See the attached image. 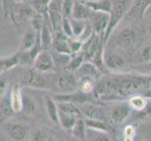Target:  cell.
<instances>
[{"mask_svg":"<svg viewBox=\"0 0 151 141\" xmlns=\"http://www.w3.org/2000/svg\"><path fill=\"white\" fill-rule=\"evenodd\" d=\"M133 0H112V9L110 13V21L104 34V43L109 41L112 31L124 18L131 7Z\"/></svg>","mask_w":151,"mask_h":141,"instance_id":"1","label":"cell"},{"mask_svg":"<svg viewBox=\"0 0 151 141\" xmlns=\"http://www.w3.org/2000/svg\"><path fill=\"white\" fill-rule=\"evenodd\" d=\"M2 129L12 141H25L30 134L29 128L27 125L13 120L5 121Z\"/></svg>","mask_w":151,"mask_h":141,"instance_id":"2","label":"cell"},{"mask_svg":"<svg viewBox=\"0 0 151 141\" xmlns=\"http://www.w3.org/2000/svg\"><path fill=\"white\" fill-rule=\"evenodd\" d=\"M57 87L60 89V94H68L78 91V79L76 73L65 70L61 73L56 80Z\"/></svg>","mask_w":151,"mask_h":141,"instance_id":"3","label":"cell"},{"mask_svg":"<svg viewBox=\"0 0 151 141\" xmlns=\"http://www.w3.org/2000/svg\"><path fill=\"white\" fill-rule=\"evenodd\" d=\"M49 73H39L35 70H27L24 77V82L28 88L46 89L50 85Z\"/></svg>","mask_w":151,"mask_h":141,"instance_id":"4","label":"cell"},{"mask_svg":"<svg viewBox=\"0 0 151 141\" xmlns=\"http://www.w3.org/2000/svg\"><path fill=\"white\" fill-rule=\"evenodd\" d=\"M33 68L35 70L39 73H51L55 69L53 56L48 50L42 49L38 53L34 63H33Z\"/></svg>","mask_w":151,"mask_h":141,"instance_id":"5","label":"cell"},{"mask_svg":"<svg viewBox=\"0 0 151 141\" xmlns=\"http://www.w3.org/2000/svg\"><path fill=\"white\" fill-rule=\"evenodd\" d=\"M109 21H110V14L96 11H92L91 16L88 20L94 34L103 37L108 27Z\"/></svg>","mask_w":151,"mask_h":141,"instance_id":"6","label":"cell"},{"mask_svg":"<svg viewBox=\"0 0 151 141\" xmlns=\"http://www.w3.org/2000/svg\"><path fill=\"white\" fill-rule=\"evenodd\" d=\"M61 2L63 0H52L47 9V17H48L51 27L55 32L61 30V22H63Z\"/></svg>","mask_w":151,"mask_h":141,"instance_id":"7","label":"cell"},{"mask_svg":"<svg viewBox=\"0 0 151 141\" xmlns=\"http://www.w3.org/2000/svg\"><path fill=\"white\" fill-rule=\"evenodd\" d=\"M56 102H70L75 105H83L85 103L93 102V97L91 94H85L81 91H76L68 94L55 93L52 95Z\"/></svg>","mask_w":151,"mask_h":141,"instance_id":"8","label":"cell"},{"mask_svg":"<svg viewBox=\"0 0 151 141\" xmlns=\"http://www.w3.org/2000/svg\"><path fill=\"white\" fill-rule=\"evenodd\" d=\"M131 108L127 103H118L112 106L111 110V120L114 124H121L129 118L131 114Z\"/></svg>","mask_w":151,"mask_h":141,"instance_id":"9","label":"cell"},{"mask_svg":"<svg viewBox=\"0 0 151 141\" xmlns=\"http://www.w3.org/2000/svg\"><path fill=\"white\" fill-rule=\"evenodd\" d=\"M150 6L151 0H133L125 17H127L130 20H142Z\"/></svg>","mask_w":151,"mask_h":141,"instance_id":"10","label":"cell"},{"mask_svg":"<svg viewBox=\"0 0 151 141\" xmlns=\"http://www.w3.org/2000/svg\"><path fill=\"white\" fill-rule=\"evenodd\" d=\"M104 64L108 70L118 73L125 68L126 62L120 55L113 52H104Z\"/></svg>","mask_w":151,"mask_h":141,"instance_id":"11","label":"cell"},{"mask_svg":"<svg viewBox=\"0 0 151 141\" xmlns=\"http://www.w3.org/2000/svg\"><path fill=\"white\" fill-rule=\"evenodd\" d=\"M9 102L13 113H19L23 110V92L19 84H14L9 93Z\"/></svg>","mask_w":151,"mask_h":141,"instance_id":"12","label":"cell"},{"mask_svg":"<svg viewBox=\"0 0 151 141\" xmlns=\"http://www.w3.org/2000/svg\"><path fill=\"white\" fill-rule=\"evenodd\" d=\"M76 75L80 78H91V79H99L100 78L101 70H99L96 65L91 61H85L82 65L76 70Z\"/></svg>","mask_w":151,"mask_h":141,"instance_id":"13","label":"cell"},{"mask_svg":"<svg viewBox=\"0 0 151 141\" xmlns=\"http://www.w3.org/2000/svg\"><path fill=\"white\" fill-rule=\"evenodd\" d=\"M83 107L81 109L82 115L87 118V119H93V120H105V113H104L103 108L93 103V102H88L81 105Z\"/></svg>","mask_w":151,"mask_h":141,"instance_id":"14","label":"cell"},{"mask_svg":"<svg viewBox=\"0 0 151 141\" xmlns=\"http://www.w3.org/2000/svg\"><path fill=\"white\" fill-rule=\"evenodd\" d=\"M38 41H39V33H37L35 30L30 28L23 34L18 52H26L31 50L38 43Z\"/></svg>","mask_w":151,"mask_h":141,"instance_id":"15","label":"cell"},{"mask_svg":"<svg viewBox=\"0 0 151 141\" xmlns=\"http://www.w3.org/2000/svg\"><path fill=\"white\" fill-rule=\"evenodd\" d=\"M52 47L55 52L60 54H67L71 55V50L68 44V38L66 37L61 30L56 31L52 42Z\"/></svg>","mask_w":151,"mask_h":141,"instance_id":"16","label":"cell"},{"mask_svg":"<svg viewBox=\"0 0 151 141\" xmlns=\"http://www.w3.org/2000/svg\"><path fill=\"white\" fill-rule=\"evenodd\" d=\"M136 41V32L132 27H124L117 36V44L122 48H129Z\"/></svg>","mask_w":151,"mask_h":141,"instance_id":"17","label":"cell"},{"mask_svg":"<svg viewBox=\"0 0 151 141\" xmlns=\"http://www.w3.org/2000/svg\"><path fill=\"white\" fill-rule=\"evenodd\" d=\"M45 105L47 116H48L49 120L55 124L59 125V108H58V103L54 100V98L52 95H45Z\"/></svg>","mask_w":151,"mask_h":141,"instance_id":"18","label":"cell"},{"mask_svg":"<svg viewBox=\"0 0 151 141\" xmlns=\"http://www.w3.org/2000/svg\"><path fill=\"white\" fill-rule=\"evenodd\" d=\"M42 50L40 41H38V43L33 47L31 50H28L26 52H18L19 54V65L24 66H33L35 58L38 55V53Z\"/></svg>","mask_w":151,"mask_h":141,"instance_id":"19","label":"cell"},{"mask_svg":"<svg viewBox=\"0 0 151 141\" xmlns=\"http://www.w3.org/2000/svg\"><path fill=\"white\" fill-rule=\"evenodd\" d=\"M91 14H92V11L86 5L78 1V0H75L71 18L80 21H88Z\"/></svg>","mask_w":151,"mask_h":141,"instance_id":"20","label":"cell"},{"mask_svg":"<svg viewBox=\"0 0 151 141\" xmlns=\"http://www.w3.org/2000/svg\"><path fill=\"white\" fill-rule=\"evenodd\" d=\"M91 9L92 11L103 12L110 14L112 9V0H94L83 3Z\"/></svg>","mask_w":151,"mask_h":141,"instance_id":"21","label":"cell"},{"mask_svg":"<svg viewBox=\"0 0 151 141\" xmlns=\"http://www.w3.org/2000/svg\"><path fill=\"white\" fill-rule=\"evenodd\" d=\"M127 105H129L131 110L137 112H144L148 105V99H146L141 94H135L129 97Z\"/></svg>","mask_w":151,"mask_h":141,"instance_id":"22","label":"cell"},{"mask_svg":"<svg viewBox=\"0 0 151 141\" xmlns=\"http://www.w3.org/2000/svg\"><path fill=\"white\" fill-rule=\"evenodd\" d=\"M53 38L54 35L50 29V26L45 23V26L41 29V31L39 32V41H40L41 48L44 50H48L50 47H52Z\"/></svg>","mask_w":151,"mask_h":141,"instance_id":"23","label":"cell"},{"mask_svg":"<svg viewBox=\"0 0 151 141\" xmlns=\"http://www.w3.org/2000/svg\"><path fill=\"white\" fill-rule=\"evenodd\" d=\"M19 65V54L18 52L8 56L0 58V76L7 70Z\"/></svg>","mask_w":151,"mask_h":141,"instance_id":"24","label":"cell"},{"mask_svg":"<svg viewBox=\"0 0 151 141\" xmlns=\"http://www.w3.org/2000/svg\"><path fill=\"white\" fill-rule=\"evenodd\" d=\"M59 112L64 114L72 115L77 118H82V112L78 105H75L70 102H57Z\"/></svg>","mask_w":151,"mask_h":141,"instance_id":"25","label":"cell"},{"mask_svg":"<svg viewBox=\"0 0 151 141\" xmlns=\"http://www.w3.org/2000/svg\"><path fill=\"white\" fill-rule=\"evenodd\" d=\"M87 127L85 124V120L82 118H78L76 121L74 127L71 130L74 137L78 139L79 141H86L87 139V134H86Z\"/></svg>","mask_w":151,"mask_h":141,"instance_id":"26","label":"cell"},{"mask_svg":"<svg viewBox=\"0 0 151 141\" xmlns=\"http://www.w3.org/2000/svg\"><path fill=\"white\" fill-rule=\"evenodd\" d=\"M70 24L72 27V32L74 38L81 39L88 28V21H80L76 19L70 18Z\"/></svg>","mask_w":151,"mask_h":141,"instance_id":"27","label":"cell"},{"mask_svg":"<svg viewBox=\"0 0 151 141\" xmlns=\"http://www.w3.org/2000/svg\"><path fill=\"white\" fill-rule=\"evenodd\" d=\"M84 120L87 129H91L94 132H103V133H108L109 132V126L105 120L87 119V118H85Z\"/></svg>","mask_w":151,"mask_h":141,"instance_id":"28","label":"cell"},{"mask_svg":"<svg viewBox=\"0 0 151 141\" xmlns=\"http://www.w3.org/2000/svg\"><path fill=\"white\" fill-rule=\"evenodd\" d=\"M23 110L27 114L33 116L38 112V105L31 96L23 93Z\"/></svg>","mask_w":151,"mask_h":141,"instance_id":"29","label":"cell"},{"mask_svg":"<svg viewBox=\"0 0 151 141\" xmlns=\"http://www.w3.org/2000/svg\"><path fill=\"white\" fill-rule=\"evenodd\" d=\"M29 24H30V26L32 29L35 30L37 33H39L45 24V15L34 11L29 19Z\"/></svg>","mask_w":151,"mask_h":141,"instance_id":"30","label":"cell"},{"mask_svg":"<svg viewBox=\"0 0 151 141\" xmlns=\"http://www.w3.org/2000/svg\"><path fill=\"white\" fill-rule=\"evenodd\" d=\"M78 118L72 116V115H68V114H64V113H60V116H59V125L64 130H72L74 127L76 121Z\"/></svg>","mask_w":151,"mask_h":141,"instance_id":"31","label":"cell"},{"mask_svg":"<svg viewBox=\"0 0 151 141\" xmlns=\"http://www.w3.org/2000/svg\"><path fill=\"white\" fill-rule=\"evenodd\" d=\"M83 62H85V56L82 52L75 54L74 56H71L69 63L67 64V66H66V68L64 70H69V72H72V70H75L76 72V70L82 65Z\"/></svg>","mask_w":151,"mask_h":141,"instance_id":"32","label":"cell"},{"mask_svg":"<svg viewBox=\"0 0 151 141\" xmlns=\"http://www.w3.org/2000/svg\"><path fill=\"white\" fill-rule=\"evenodd\" d=\"M51 1L52 0H29L28 3L35 11L45 15V13H47V9Z\"/></svg>","mask_w":151,"mask_h":141,"instance_id":"33","label":"cell"},{"mask_svg":"<svg viewBox=\"0 0 151 141\" xmlns=\"http://www.w3.org/2000/svg\"><path fill=\"white\" fill-rule=\"evenodd\" d=\"M52 56H53L55 68H60V69H65L71 59V55L60 54V53H57V52H55V55H52Z\"/></svg>","mask_w":151,"mask_h":141,"instance_id":"34","label":"cell"},{"mask_svg":"<svg viewBox=\"0 0 151 141\" xmlns=\"http://www.w3.org/2000/svg\"><path fill=\"white\" fill-rule=\"evenodd\" d=\"M94 86L96 83L93 82V79L91 78H81L80 82H78V88L85 94H93Z\"/></svg>","mask_w":151,"mask_h":141,"instance_id":"35","label":"cell"},{"mask_svg":"<svg viewBox=\"0 0 151 141\" xmlns=\"http://www.w3.org/2000/svg\"><path fill=\"white\" fill-rule=\"evenodd\" d=\"M74 3L75 0H63V2H61V16H63V19L71 18Z\"/></svg>","mask_w":151,"mask_h":141,"instance_id":"36","label":"cell"},{"mask_svg":"<svg viewBox=\"0 0 151 141\" xmlns=\"http://www.w3.org/2000/svg\"><path fill=\"white\" fill-rule=\"evenodd\" d=\"M68 44L72 54H78L82 51L83 41L77 38H68Z\"/></svg>","mask_w":151,"mask_h":141,"instance_id":"37","label":"cell"},{"mask_svg":"<svg viewBox=\"0 0 151 141\" xmlns=\"http://www.w3.org/2000/svg\"><path fill=\"white\" fill-rule=\"evenodd\" d=\"M0 111L1 113L6 117H11L12 114H14L13 111L12 110V107L9 105V96L5 95L2 98L1 103H0Z\"/></svg>","mask_w":151,"mask_h":141,"instance_id":"38","label":"cell"},{"mask_svg":"<svg viewBox=\"0 0 151 141\" xmlns=\"http://www.w3.org/2000/svg\"><path fill=\"white\" fill-rule=\"evenodd\" d=\"M48 138L49 136L46 132L41 129L35 130L31 135V141H47Z\"/></svg>","mask_w":151,"mask_h":141,"instance_id":"39","label":"cell"},{"mask_svg":"<svg viewBox=\"0 0 151 141\" xmlns=\"http://www.w3.org/2000/svg\"><path fill=\"white\" fill-rule=\"evenodd\" d=\"M61 31L63 32V34L67 38H74L72 27H71V24H70V19L67 18L63 19V22H61Z\"/></svg>","mask_w":151,"mask_h":141,"instance_id":"40","label":"cell"},{"mask_svg":"<svg viewBox=\"0 0 151 141\" xmlns=\"http://www.w3.org/2000/svg\"><path fill=\"white\" fill-rule=\"evenodd\" d=\"M142 60L143 62L147 64L151 62V43L145 45L142 50Z\"/></svg>","mask_w":151,"mask_h":141,"instance_id":"41","label":"cell"},{"mask_svg":"<svg viewBox=\"0 0 151 141\" xmlns=\"http://www.w3.org/2000/svg\"><path fill=\"white\" fill-rule=\"evenodd\" d=\"M94 133L96 134L92 136L90 141H111V136L108 133H103V132H94Z\"/></svg>","mask_w":151,"mask_h":141,"instance_id":"42","label":"cell"},{"mask_svg":"<svg viewBox=\"0 0 151 141\" xmlns=\"http://www.w3.org/2000/svg\"><path fill=\"white\" fill-rule=\"evenodd\" d=\"M8 85H9L8 79L2 74L0 76V97L5 96V94H6L8 90Z\"/></svg>","mask_w":151,"mask_h":141,"instance_id":"43","label":"cell"},{"mask_svg":"<svg viewBox=\"0 0 151 141\" xmlns=\"http://www.w3.org/2000/svg\"><path fill=\"white\" fill-rule=\"evenodd\" d=\"M136 129L133 125H127L124 129V137H135Z\"/></svg>","mask_w":151,"mask_h":141,"instance_id":"44","label":"cell"},{"mask_svg":"<svg viewBox=\"0 0 151 141\" xmlns=\"http://www.w3.org/2000/svg\"><path fill=\"white\" fill-rule=\"evenodd\" d=\"M13 1L18 4H26L27 2H29V0H13Z\"/></svg>","mask_w":151,"mask_h":141,"instance_id":"45","label":"cell"},{"mask_svg":"<svg viewBox=\"0 0 151 141\" xmlns=\"http://www.w3.org/2000/svg\"><path fill=\"white\" fill-rule=\"evenodd\" d=\"M146 70H147L149 73H151V62L146 64Z\"/></svg>","mask_w":151,"mask_h":141,"instance_id":"46","label":"cell"},{"mask_svg":"<svg viewBox=\"0 0 151 141\" xmlns=\"http://www.w3.org/2000/svg\"><path fill=\"white\" fill-rule=\"evenodd\" d=\"M124 141H135L134 137H124Z\"/></svg>","mask_w":151,"mask_h":141,"instance_id":"47","label":"cell"},{"mask_svg":"<svg viewBox=\"0 0 151 141\" xmlns=\"http://www.w3.org/2000/svg\"><path fill=\"white\" fill-rule=\"evenodd\" d=\"M146 116H147L148 119L151 120V107L149 108V111H147V113H146Z\"/></svg>","mask_w":151,"mask_h":141,"instance_id":"48","label":"cell"},{"mask_svg":"<svg viewBox=\"0 0 151 141\" xmlns=\"http://www.w3.org/2000/svg\"><path fill=\"white\" fill-rule=\"evenodd\" d=\"M78 1L81 2V3H86V2H90V1H94V0H78Z\"/></svg>","mask_w":151,"mask_h":141,"instance_id":"49","label":"cell"},{"mask_svg":"<svg viewBox=\"0 0 151 141\" xmlns=\"http://www.w3.org/2000/svg\"><path fill=\"white\" fill-rule=\"evenodd\" d=\"M148 33H149V35L151 36V25L148 26Z\"/></svg>","mask_w":151,"mask_h":141,"instance_id":"50","label":"cell"},{"mask_svg":"<svg viewBox=\"0 0 151 141\" xmlns=\"http://www.w3.org/2000/svg\"><path fill=\"white\" fill-rule=\"evenodd\" d=\"M47 141H57L56 139H54V138H52V137H49L48 138V140H47Z\"/></svg>","mask_w":151,"mask_h":141,"instance_id":"51","label":"cell"},{"mask_svg":"<svg viewBox=\"0 0 151 141\" xmlns=\"http://www.w3.org/2000/svg\"><path fill=\"white\" fill-rule=\"evenodd\" d=\"M136 141H145V140H143V139H138V140H136Z\"/></svg>","mask_w":151,"mask_h":141,"instance_id":"52","label":"cell"},{"mask_svg":"<svg viewBox=\"0 0 151 141\" xmlns=\"http://www.w3.org/2000/svg\"><path fill=\"white\" fill-rule=\"evenodd\" d=\"M0 141H5V140H3V139H1V138H0Z\"/></svg>","mask_w":151,"mask_h":141,"instance_id":"53","label":"cell"},{"mask_svg":"<svg viewBox=\"0 0 151 141\" xmlns=\"http://www.w3.org/2000/svg\"><path fill=\"white\" fill-rule=\"evenodd\" d=\"M0 3H2V0H0Z\"/></svg>","mask_w":151,"mask_h":141,"instance_id":"54","label":"cell"}]
</instances>
